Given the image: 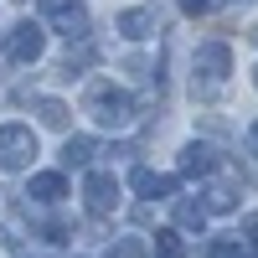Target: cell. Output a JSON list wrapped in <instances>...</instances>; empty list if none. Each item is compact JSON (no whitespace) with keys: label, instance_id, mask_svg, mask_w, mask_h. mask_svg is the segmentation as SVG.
I'll return each instance as SVG.
<instances>
[{"label":"cell","instance_id":"cell-1","mask_svg":"<svg viewBox=\"0 0 258 258\" xmlns=\"http://www.w3.org/2000/svg\"><path fill=\"white\" fill-rule=\"evenodd\" d=\"M88 114L103 129H124L129 119H135V98H129L124 88H114V83H98V88L88 93Z\"/></svg>","mask_w":258,"mask_h":258},{"label":"cell","instance_id":"cell-2","mask_svg":"<svg viewBox=\"0 0 258 258\" xmlns=\"http://www.w3.org/2000/svg\"><path fill=\"white\" fill-rule=\"evenodd\" d=\"M36 155V135L26 124H0V170H26Z\"/></svg>","mask_w":258,"mask_h":258},{"label":"cell","instance_id":"cell-3","mask_svg":"<svg viewBox=\"0 0 258 258\" xmlns=\"http://www.w3.org/2000/svg\"><path fill=\"white\" fill-rule=\"evenodd\" d=\"M41 47H47V31H41L36 21H21V26L6 31V57L11 62H36Z\"/></svg>","mask_w":258,"mask_h":258},{"label":"cell","instance_id":"cell-4","mask_svg":"<svg viewBox=\"0 0 258 258\" xmlns=\"http://www.w3.org/2000/svg\"><path fill=\"white\" fill-rule=\"evenodd\" d=\"M83 202H88L93 217L114 212V207H119V181L109 176V170H88V181H83Z\"/></svg>","mask_w":258,"mask_h":258},{"label":"cell","instance_id":"cell-5","mask_svg":"<svg viewBox=\"0 0 258 258\" xmlns=\"http://www.w3.org/2000/svg\"><path fill=\"white\" fill-rule=\"evenodd\" d=\"M197 73L207 83H222L232 73V52H227V41H207V47H197Z\"/></svg>","mask_w":258,"mask_h":258},{"label":"cell","instance_id":"cell-6","mask_svg":"<svg viewBox=\"0 0 258 258\" xmlns=\"http://www.w3.org/2000/svg\"><path fill=\"white\" fill-rule=\"evenodd\" d=\"M129 181H135V191H140V197H155V202L176 197V186H181L176 176H160V170H150V165H140V170H135Z\"/></svg>","mask_w":258,"mask_h":258},{"label":"cell","instance_id":"cell-7","mask_svg":"<svg viewBox=\"0 0 258 258\" xmlns=\"http://www.w3.org/2000/svg\"><path fill=\"white\" fill-rule=\"evenodd\" d=\"M212 170H217V150L202 145V140H191L181 150V176H212Z\"/></svg>","mask_w":258,"mask_h":258},{"label":"cell","instance_id":"cell-8","mask_svg":"<svg viewBox=\"0 0 258 258\" xmlns=\"http://www.w3.org/2000/svg\"><path fill=\"white\" fill-rule=\"evenodd\" d=\"M26 197L41 202V207H52V202L68 197V176H62V170H41V176H31V191H26Z\"/></svg>","mask_w":258,"mask_h":258},{"label":"cell","instance_id":"cell-9","mask_svg":"<svg viewBox=\"0 0 258 258\" xmlns=\"http://www.w3.org/2000/svg\"><path fill=\"white\" fill-rule=\"evenodd\" d=\"M114 26H119L129 41H145V36H155V11H145V6L119 11V21H114Z\"/></svg>","mask_w":258,"mask_h":258},{"label":"cell","instance_id":"cell-10","mask_svg":"<svg viewBox=\"0 0 258 258\" xmlns=\"http://www.w3.org/2000/svg\"><path fill=\"white\" fill-rule=\"evenodd\" d=\"M52 26L68 36V41H83V36H88V11H83V6H68V11L52 16Z\"/></svg>","mask_w":258,"mask_h":258},{"label":"cell","instance_id":"cell-11","mask_svg":"<svg viewBox=\"0 0 258 258\" xmlns=\"http://www.w3.org/2000/svg\"><path fill=\"white\" fill-rule=\"evenodd\" d=\"M176 222H181L186 232H202V227H207V202L181 197V202H176Z\"/></svg>","mask_w":258,"mask_h":258},{"label":"cell","instance_id":"cell-12","mask_svg":"<svg viewBox=\"0 0 258 258\" xmlns=\"http://www.w3.org/2000/svg\"><path fill=\"white\" fill-rule=\"evenodd\" d=\"M93 155H98V145H93L88 135H73L68 145H62V165H88Z\"/></svg>","mask_w":258,"mask_h":258},{"label":"cell","instance_id":"cell-13","mask_svg":"<svg viewBox=\"0 0 258 258\" xmlns=\"http://www.w3.org/2000/svg\"><path fill=\"white\" fill-rule=\"evenodd\" d=\"M155 258H186V238H181L176 227L155 232Z\"/></svg>","mask_w":258,"mask_h":258},{"label":"cell","instance_id":"cell-14","mask_svg":"<svg viewBox=\"0 0 258 258\" xmlns=\"http://www.w3.org/2000/svg\"><path fill=\"white\" fill-rule=\"evenodd\" d=\"M36 114H41V124L68 129V103H57V98H36Z\"/></svg>","mask_w":258,"mask_h":258},{"label":"cell","instance_id":"cell-15","mask_svg":"<svg viewBox=\"0 0 258 258\" xmlns=\"http://www.w3.org/2000/svg\"><path fill=\"white\" fill-rule=\"evenodd\" d=\"M207 258H258V248H248V243H212Z\"/></svg>","mask_w":258,"mask_h":258},{"label":"cell","instance_id":"cell-16","mask_svg":"<svg viewBox=\"0 0 258 258\" xmlns=\"http://www.w3.org/2000/svg\"><path fill=\"white\" fill-rule=\"evenodd\" d=\"M83 62H93V47H78V52H68V62H62V78H78V68Z\"/></svg>","mask_w":258,"mask_h":258},{"label":"cell","instance_id":"cell-17","mask_svg":"<svg viewBox=\"0 0 258 258\" xmlns=\"http://www.w3.org/2000/svg\"><path fill=\"white\" fill-rule=\"evenodd\" d=\"M109 258H145V243H140V238H124V243L109 248Z\"/></svg>","mask_w":258,"mask_h":258},{"label":"cell","instance_id":"cell-18","mask_svg":"<svg viewBox=\"0 0 258 258\" xmlns=\"http://www.w3.org/2000/svg\"><path fill=\"white\" fill-rule=\"evenodd\" d=\"M232 202H238V197H232L227 186H217V191H212V197H207V212H227Z\"/></svg>","mask_w":258,"mask_h":258},{"label":"cell","instance_id":"cell-19","mask_svg":"<svg viewBox=\"0 0 258 258\" xmlns=\"http://www.w3.org/2000/svg\"><path fill=\"white\" fill-rule=\"evenodd\" d=\"M181 11H186V16H212V11H217V0H181Z\"/></svg>","mask_w":258,"mask_h":258},{"label":"cell","instance_id":"cell-20","mask_svg":"<svg viewBox=\"0 0 258 258\" xmlns=\"http://www.w3.org/2000/svg\"><path fill=\"white\" fill-rule=\"evenodd\" d=\"M68 6H78V0H41V16H57V11H68Z\"/></svg>","mask_w":258,"mask_h":258},{"label":"cell","instance_id":"cell-21","mask_svg":"<svg viewBox=\"0 0 258 258\" xmlns=\"http://www.w3.org/2000/svg\"><path fill=\"white\" fill-rule=\"evenodd\" d=\"M248 243L258 248V212H253V217H248Z\"/></svg>","mask_w":258,"mask_h":258},{"label":"cell","instance_id":"cell-22","mask_svg":"<svg viewBox=\"0 0 258 258\" xmlns=\"http://www.w3.org/2000/svg\"><path fill=\"white\" fill-rule=\"evenodd\" d=\"M248 150H253V155H258V124L248 129Z\"/></svg>","mask_w":258,"mask_h":258},{"label":"cell","instance_id":"cell-23","mask_svg":"<svg viewBox=\"0 0 258 258\" xmlns=\"http://www.w3.org/2000/svg\"><path fill=\"white\" fill-rule=\"evenodd\" d=\"M253 88H258V68H253Z\"/></svg>","mask_w":258,"mask_h":258}]
</instances>
